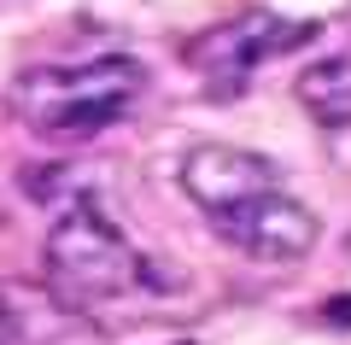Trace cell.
Segmentation results:
<instances>
[{"mask_svg": "<svg viewBox=\"0 0 351 345\" xmlns=\"http://www.w3.org/2000/svg\"><path fill=\"white\" fill-rule=\"evenodd\" d=\"M71 310L47 293V287L6 281L0 287V345H53Z\"/></svg>", "mask_w": 351, "mask_h": 345, "instance_id": "6", "label": "cell"}, {"mask_svg": "<svg viewBox=\"0 0 351 345\" xmlns=\"http://www.w3.org/2000/svg\"><path fill=\"white\" fill-rule=\"evenodd\" d=\"M293 94L311 111V123L351 129V59H316L311 71L293 82Z\"/></svg>", "mask_w": 351, "mask_h": 345, "instance_id": "7", "label": "cell"}, {"mask_svg": "<svg viewBox=\"0 0 351 345\" xmlns=\"http://www.w3.org/2000/svg\"><path fill=\"white\" fill-rule=\"evenodd\" d=\"M0 222H6V211H0Z\"/></svg>", "mask_w": 351, "mask_h": 345, "instance_id": "9", "label": "cell"}, {"mask_svg": "<svg viewBox=\"0 0 351 345\" xmlns=\"http://www.w3.org/2000/svg\"><path fill=\"white\" fill-rule=\"evenodd\" d=\"M316 36L311 18H281V12H240L228 24L205 29L182 47V59L193 64L199 76H211V88H234L246 71H258L263 59H276V53H293Z\"/></svg>", "mask_w": 351, "mask_h": 345, "instance_id": "3", "label": "cell"}, {"mask_svg": "<svg viewBox=\"0 0 351 345\" xmlns=\"http://www.w3.org/2000/svg\"><path fill=\"white\" fill-rule=\"evenodd\" d=\"M211 228L223 235V246H234L240 258H252V263H299V258L316 252V235H322L316 211H304L299 199H287L281 187H269V193L246 199V205H234V211H217Z\"/></svg>", "mask_w": 351, "mask_h": 345, "instance_id": "4", "label": "cell"}, {"mask_svg": "<svg viewBox=\"0 0 351 345\" xmlns=\"http://www.w3.org/2000/svg\"><path fill=\"white\" fill-rule=\"evenodd\" d=\"M41 263H47V293L71 316L106 310V305H117V298H129L135 287L152 281V263L135 252V240L112 217H100V205H88V199H76L53 222Z\"/></svg>", "mask_w": 351, "mask_h": 345, "instance_id": "2", "label": "cell"}, {"mask_svg": "<svg viewBox=\"0 0 351 345\" xmlns=\"http://www.w3.org/2000/svg\"><path fill=\"white\" fill-rule=\"evenodd\" d=\"M322 322H334V328H351V298H328V305H322Z\"/></svg>", "mask_w": 351, "mask_h": 345, "instance_id": "8", "label": "cell"}, {"mask_svg": "<svg viewBox=\"0 0 351 345\" xmlns=\"http://www.w3.org/2000/svg\"><path fill=\"white\" fill-rule=\"evenodd\" d=\"M176 176H182V193H188L205 217L234 211V205H246V199H258V193L276 187V164L263 158V152L217 147V141L188 147V158H182V170H176Z\"/></svg>", "mask_w": 351, "mask_h": 345, "instance_id": "5", "label": "cell"}, {"mask_svg": "<svg viewBox=\"0 0 351 345\" xmlns=\"http://www.w3.org/2000/svg\"><path fill=\"white\" fill-rule=\"evenodd\" d=\"M141 94H147V71L123 53H106L88 64H36V71L12 76L6 111L36 135L88 141L112 129L117 117H129Z\"/></svg>", "mask_w": 351, "mask_h": 345, "instance_id": "1", "label": "cell"}]
</instances>
